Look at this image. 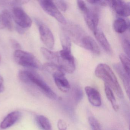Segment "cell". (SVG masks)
<instances>
[{
  "label": "cell",
  "mask_w": 130,
  "mask_h": 130,
  "mask_svg": "<svg viewBox=\"0 0 130 130\" xmlns=\"http://www.w3.org/2000/svg\"><path fill=\"white\" fill-rule=\"evenodd\" d=\"M96 77L103 80L120 99L124 97V93L117 78L111 68L105 63L99 64L96 68Z\"/></svg>",
  "instance_id": "6da1fadb"
},
{
  "label": "cell",
  "mask_w": 130,
  "mask_h": 130,
  "mask_svg": "<svg viewBox=\"0 0 130 130\" xmlns=\"http://www.w3.org/2000/svg\"><path fill=\"white\" fill-rule=\"evenodd\" d=\"M84 19L87 25L90 29L94 31L98 28L99 21V13L96 9H89V12L84 15Z\"/></svg>",
  "instance_id": "9c48e42d"
},
{
  "label": "cell",
  "mask_w": 130,
  "mask_h": 130,
  "mask_svg": "<svg viewBox=\"0 0 130 130\" xmlns=\"http://www.w3.org/2000/svg\"><path fill=\"white\" fill-rule=\"evenodd\" d=\"M58 57L56 64L64 71L73 73L75 70V60L71 54V50L62 49L57 52Z\"/></svg>",
  "instance_id": "277c9868"
},
{
  "label": "cell",
  "mask_w": 130,
  "mask_h": 130,
  "mask_svg": "<svg viewBox=\"0 0 130 130\" xmlns=\"http://www.w3.org/2000/svg\"><path fill=\"white\" fill-rule=\"evenodd\" d=\"M13 20L18 27L25 29L31 27V19L28 14L21 7H15L12 10Z\"/></svg>",
  "instance_id": "8992f818"
},
{
  "label": "cell",
  "mask_w": 130,
  "mask_h": 130,
  "mask_svg": "<svg viewBox=\"0 0 130 130\" xmlns=\"http://www.w3.org/2000/svg\"><path fill=\"white\" fill-rule=\"evenodd\" d=\"M36 121L39 127L42 130H52L51 122L48 118L42 115H37Z\"/></svg>",
  "instance_id": "ac0fdd59"
},
{
  "label": "cell",
  "mask_w": 130,
  "mask_h": 130,
  "mask_svg": "<svg viewBox=\"0 0 130 130\" xmlns=\"http://www.w3.org/2000/svg\"><path fill=\"white\" fill-rule=\"evenodd\" d=\"M77 4L79 9L84 15H86L88 12L89 9L88 8L84 1L81 0H78L77 1Z\"/></svg>",
  "instance_id": "484cf974"
},
{
  "label": "cell",
  "mask_w": 130,
  "mask_h": 130,
  "mask_svg": "<svg viewBox=\"0 0 130 130\" xmlns=\"http://www.w3.org/2000/svg\"><path fill=\"white\" fill-rule=\"evenodd\" d=\"M104 89L106 98L111 103L113 109L115 111H118L119 107L118 105L117 104V101L116 99L113 91L109 87L105 84H104Z\"/></svg>",
  "instance_id": "d6986e66"
},
{
  "label": "cell",
  "mask_w": 130,
  "mask_h": 130,
  "mask_svg": "<svg viewBox=\"0 0 130 130\" xmlns=\"http://www.w3.org/2000/svg\"><path fill=\"white\" fill-rule=\"evenodd\" d=\"M89 3L102 6H106L109 5V1H100V0H90L87 1Z\"/></svg>",
  "instance_id": "83f0119b"
},
{
  "label": "cell",
  "mask_w": 130,
  "mask_h": 130,
  "mask_svg": "<svg viewBox=\"0 0 130 130\" xmlns=\"http://www.w3.org/2000/svg\"><path fill=\"white\" fill-rule=\"evenodd\" d=\"M93 32L95 38L104 51L108 54H111L112 51L111 45L102 31L97 28Z\"/></svg>",
  "instance_id": "9a60e30c"
},
{
  "label": "cell",
  "mask_w": 130,
  "mask_h": 130,
  "mask_svg": "<svg viewBox=\"0 0 130 130\" xmlns=\"http://www.w3.org/2000/svg\"><path fill=\"white\" fill-rule=\"evenodd\" d=\"M113 68L121 79L124 87L125 92L129 98L130 93V75L127 73L120 63L114 64Z\"/></svg>",
  "instance_id": "8fae6325"
},
{
  "label": "cell",
  "mask_w": 130,
  "mask_h": 130,
  "mask_svg": "<svg viewBox=\"0 0 130 130\" xmlns=\"http://www.w3.org/2000/svg\"><path fill=\"white\" fill-rule=\"evenodd\" d=\"M88 122L91 130H102L100 123L95 118L90 116L88 118Z\"/></svg>",
  "instance_id": "cb8c5ba5"
},
{
  "label": "cell",
  "mask_w": 130,
  "mask_h": 130,
  "mask_svg": "<svg viewBox=\"0 0 130 130\" xmlns=\"http://www.w3.org/2000/svg\"><path fill=\"white\" fill-rule=\"evenodd\" d=\"M122 45L125 55L130 58V41L129 39L126 38L123 39L122 41Z\"/></svg>",
  "instance_id": "4316f807"
},
{
  "label": "cell",
  "mask_w": 130,
  "mask_h": 130,
  "mask_svg": "<svg viewBox=\"0 0 130 130\" xmlns=\"http://www.w3.org/2000/svg\"><path fill=\"white\" fill-rule=\"evenodd\" d=\"M109 5L118 15L125 17L130 15L129 3L122 1H109Z\"/></svg>",
  "instance_id": "ba28073f"
},
{
  "label": "cell",
  "mask_w": 130,
  "mask_h": 130,
  "mask_svg": "<svg viewBox=\"0 0 130 130\" xmlns=\"http://www.w3.org/2000/svg\"><path fill=\"white\" fill-rule=\"evenodd\" d=\"M113 28L116 32L122 34L129 28V22L122 18H118L114 21Z\"/></svg>",
  "instance_id": "2e32d148"
},
{
  "label": "cell",
  "mask_w": 130,
  "mask_h": 130,
  "mask_svg": "<svg viewBox=\"0 0 130 130\" xmlns=\"http://www.w3.org/2000/svg\"><path fill=\"white\" fill-rule=\"evenodd\" d=\"M13 58L19 65L29 68L41 69V65L33 55L21 50H15Z\"/></svg>",
  "instance_id": "3957f363"
},
{
  "label": "cell",
  "mask_w": 130,
  "mask_h": 130,
  "mask_svg": "<svg viewBox=\"0 0 130 130\" xmlns=\"http://www.w3.org/2000/svg\"><path fill=\"white\" fill-rule=\"evenodd\" d=\"M55 83L58 89L64 93L68 92L70 89V85L64 76V73L53 74Z\"/></svg>",
  "instance_id": "4fadbf2b"
},
{
  "label": "cell",
  "mask_w": 130,
  "mask_h": 130,
  "mask_svg": "<svg viewBox=\"0 0 130 130\" xmlns=\"http://www.w3.org/2000/svg\"><path fill=\"white\" fill-rule=\"evenodd\" d=\"M40 38L44 44L49 49H52L54 46L55 41L53 33L51 29L44 24L38 22Z\"/></svg>",
  "instance_id": "52a82bcc"
},
{
  "label": "cell",
  "mask_w": 130,
  "mask_h": 130,
  "mask_svg": "<svg viewBox=\"0 0 130 130\" xmlns=\"http://www.w3.org/2000/svg\"><path fill=\"white\" fill-rule=\"evenodd\" d=\"M43 10L49 15L54 18L59 22L64 25L67 24V20L53 1L50 0H42L39 1Z\"/></svg>",
  "instance_id": "5b68a950"
},
{
  "label": "cell",
  "mask_w": 130,
  "mask_h": 130,
  "mask_svg": "<svg viewBox=\"0 0 130 130\" xmlns=\"http://www.w3.org/2000/svg\"><path fill=\"white\" fill-rule=\"evenodd\" d=\"M11 42L12 45L13 47V48H15V50H20L21 46L19 43H18L16 41L13 39L11 40Z\"/></svg>",
  "instance_id": "f546056e"
},
{
  "label": "cell",
  "mask_w": 130,
  "mask_h": 130,
  "mask_svg": "<svg viewBox=\"0 0 130 130\" xmlns=\"http://www.w3.org/2000/svg\"><path fill=\"white\" fill-rule=\"evenodd\" d=\"M80 45L94 54H100V50L99 45L93 38L89 36L86 35L83 38Z\"/></svg>",
  "instance_id": "7c38bea8"
},
{
  "label": "cell",
  "mask_w": 130,
  "mask_h": 130,
  "mask_svg": "<svg viewBox=\"0 0 130 130\" xmlns=\"http://www.w3.org/2000/svg\"><path fill=\"white\" fill-rule=\"evenodd\" d=\"M71 39L65 32H63L61 36V40L63 49L71 50Z\"/></svg>",
  "instance_id": "603a6c76"
},
{
  "label": "cell",
  "mask_w": 130,
  "mask_h": 130,
  "mask_svg": "<svg viewBox=\"0 0 130 130\" xmlns=\"http://www.w3.org/2000/svg\"><path fill=\"white\" fill-rule=\"evenodd\" d=\"M19 111H14L8 114L0 124V127L5 129L11 127L16 123L21 117Z\"/></svg>",
  "instance_id": "5bb4252c"
},
{
  "label": "cell",
  "mask_w": 130,
  "mask_h": 130,
  "mask_svg": "<svg viewBox=\"0 0 130 130\" xmlns=\"http://www.w3.org/2000/svg\"><path fill=\"white\" fill-rule=\"evenodd\" d=\"M4 90V87L3 83H0V93L3 92Z\"/></svg>",
  "instance_id": "4dcf8cb0"
},
{
  "label": "cell",
  "mask_w": 130,
  "mask_h": 130,
  "mask_svg": "<svg viewBox=\"0 0 130 130\" xmlns=\"http://www.w3.org/2000/svg\"><path fill=\"white\" fill-rule=\"evenodd\" d=\"M54 4L58 9L62 12L67 11L68 7L67 3L66 1L62 0H57L53 1Z\"/></svg>",
  "instance_id": "d4e9b609"
},
{
  "label": "cell",
  "mask_w": 130,
  "mask_h": 130,
  "mask_svg": "<svg viewBox=\"0 0 130 130\" xmlns=\"http://www.w3.org/2000/svg\"><path fill=\"white\" fill-rule=\"evenodd\" d=\"M44 68L52 75L55 74L64 73V71L57 64L53 63H47L44 65Z\"/></svg>",
  "instance_id": "44dd1931"
},
{
  "label": "cell",
  "mask_w": 130,
  "mask_h": 130,
  "mask_svg": "<svg viewBox=\"0 0 130 130\" xmlns=\"http://www.w3.org/2000/svg\"><path fill=\"white\" fill-rule=\"evenodd\" d=\"M4 28V27L3 26V25H2V23H1V17H0V29L3 28Z\"/></svg>",
  "instance_id": "1f68e13d"
},
{
  "label": "cell",
  "mask_w": 130,
  "mask_h": 130,
  "mask_svg": "<svg viewBox=\"0 0 130 130\" xmlns=\"http://www.w3.org/2000/svg\"><path fill=\"white\" fill-rule=\"evenodd\" d=\"M57 127L59 130H67V123L62 119H59L57 122Z\"/></svg>",
  "instance_id": "f1b7e54d"
},
{
  "label": "cell",
  "mask_w": 130,
  "mask_h": 130,
  "mask_svg": "<svg viewBox=\"0 0 130 130\" xmlns=\"http://www.w3.org/2000/svg\"><path fill=\"white\" fill-rule=\"evenodd\" d=\"M1 57H0V63H1Z\"/></svg>",
  "instance_id": "d6a6232c"
},
{
  "label": "cell",
  "mask_w": 130,
  "mask_h": 130,
  "mask_svg": "<svg viewBox=\"0 0 130 130\" xmlns=\"http://www.w3.org/2000/svg\"><path fill=\"white\" fill-rule=\"evenodd\" d=\"M1 23L4 28H6L9 31L13 30V23L12 17L9 11L6 10H3L0 16Z\"/></svg>",
  "instance_id": "e0dca14e"
},
{
  "label": "cell",
  "mask_w": 130,
  "mask_h": 130,
  "mask_svg": "<svg viewBox=\"0 0 130 130\" xmlns=\"http://www.w3.org/2000/svg\"><path fill=\"white\" fill-rule=\"evenodd\" d=\"M41 51L42 54L46 60L48 61L50 63L56 64L58 57L57 52L51 51L44 47H42L41 48Z\"/></svg>",
  "instance_id": "ffe728a7"
},
{
  "label": "cell",
  "mask_w": 130,
  "mask_h": 130,
  "mask_svg": "<svg viewBox=\"0 0 130 130\" xmlns=\"http://www.w3.org/2000/svg\"><path fill=\"white\" fill-rule=\"evenodd\" d=\"M119 59L122 64V67L128 75H130V60L129 58L124 54H120Z\"/></svg>",
  "instance_id": "7402d4cb"
},
{
  "label": "cell",
  "mask_w": 130,
  "mask_h": 130,
  "mask_svg": "<svg viewBox=\"0 0 130 130\" xmlns=\"http://www.w3.org/2000/svg\"><path fill=\"white\" fill-rule=\"evenodd\" d=\"M19 77L24 83L32 84L37 87L45 95L52 100H56L57 95L51 87L36 73L29 70L20 71Z\"/></svg>",
  "instance_id": "7a4b0ae2"
},
{
  "label": "cell",
  "mask_w": 130,
  "mask_h": 130,
  "mask_svg": "<svg viewBox=\"0 0 130 130\" xmlns=\"http://www.w3.org/2000/svg\"><path fill=\"white\" fill-rule=\"evenodd\" d=\"M85 91L90 103L96 107H99L102 105L101 96L99 91L94 87L86 86Z\"/></svg>",
  "instance_id": "30bf717a"
}]
</instances>
